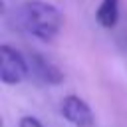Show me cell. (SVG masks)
Wrapping results in <instances>:
<instances>
[{
    "instance_id": "cell-1",
    "label": "cell",
    "mask_w": 127,
    "mask_h": 127,
    "mask_svg": "<svg viewBox=\"0 0 127 127\" xmlns=\"http://www.w3.org/2000/svg\"><path fill=\"white\" fill-rule=\"evenodd\" d=\"M20 22L30 36L44 42H52L60 34L64 18L54 4L44 0H28L20 8Z\"/></svg>"
},
{
    "instance_id": "cell-2",
    "label": "cell",
    "mask_w": 127,
    "mask_h": 127,
    "mask_svg": "<svg viewBox=\"0 0 127 127\" xmlns=\"http://www.w3.org/2000/svg\"><path fill=\"white\" fill-rule=\"evenodd\" d=\"M30 73V65L24 60V56L10 48V46H0V79L6 85H16L24 81Z\"/></svg>"
},
{
    "instance_id": "cell-3",
    "label": "cell",
    "mask_w": 127,
    "mask_h": 127,
    "mask_svg": "<svg viewBox=\"0 0 127 127\" xmlns=\"http://www.w3.org/2000/svg\"><path fill=\"white\" fill-rule=\"evenodd\" d=\"M62 115L67 123L75 127H91L93 125V111L91 107L77 95H67L62 101Z\"/></svg>"
},
{
    "instance_id": "cell-4",
    "label": "cell",
    "mask_w": 127,
    "mask_h": 127,
    "mask_svg": "<svg viewBox=\"0 0 127 127\" xmlns=\"http://www.w3.org/2000/svg\"><path fill=\"white\" fill-rule=\"evenodd\" d=\"M30 67H32L34 75L38 79H42L44 83H48V85H58V83L64 81V73L60 71V67L56 64H52L50 60H46L44 56H40V54H32Z\"/></svg>"
},
{
    "instance_id": "cell-5",
    "label": "cell",
    "mask_w": 127,
    "mask_h": 127,
    "mask_svg": "<svg viewBox=\"0 0 127 127\" xmlns=\"http://www.w3.org/2000/svg\"><path fill=\"white\" fill-rule=\"evenodd\" d=\"M95 18L103 28H113L119 20V0H101Z\"/></svg>"
},
{
    "instance_id": "cell-6",
    "label": "cell",
    "mask_w": 127,
    "mask_h": 127,
    "mask_svg": "<svg viewBox=\"0 0 127 127\" xmlns=\"http://www.w3.org/2000/svg\"><path fill=\"white\" fill-rule=\"evenodd\" d=\"M18 127H44L36 117H32V115H26V117H22L20 119V123H18Z\"/></svg>"
}]
</instances>
